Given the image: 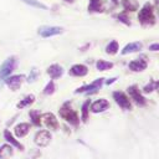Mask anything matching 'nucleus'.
<instances>
[{"instance_id": "obj_5", "label": "nucleus", "mask_w": 159, "mask_h": 159, "mask_svg": "<svg viewBox=\"0 0 159 159\" xmlns=\"http://www.w3.org/2000/svg\"><path fill=\"white\" fill-rule=\"evenodd\" d=\"M51 139H52L51 133L48 130L42 129V130H40V132L36 133V135L34 138V142H35V144L37 147H46V145H48V143L51 142Z\"/></svg>"}, {"instance_id": "obj_1", "label": "nucleus", "mask_w": 159, "mask_h": 159, "mask_svg": "<svg viewBox=\"0 0 159 159\" xmlns=\"http://www.w3.org/2000/svg\"><path fill=\"white\" fill-rule=\"evenodd\" d=\"M138 20L140 24L145 25V26H152L155 24V15H154V10H153V6L150 4H145L139 14H138Z\"/></svg>"}, {"instance_id": "obj_2", "label": "nucleus", "mask_w": 159, "mask_h": 159, "mask_svg": "<svg viewBox=\"0 0 159 159\" xmlns=\"http://www.w3.org/2000/svg\"><path fill=\"white\" fill-rule=\"evenodd\" d=\"M60 114L63 119H66L70 124L72 125H78L80 123V118H78V114L71 108V106L68 103H65L61 108H60Z\"/></svg>"}, {"instance_id": "obj_21", "label": "nucleus", "mask_w": 159, "mask_h": 159, "mask_svg": "<svg viewBox=\"0 0 159 159\" xmlns=\"http://www.w3.org/2000/svg\"><path fill=\"white\" fill-rule=\"evenodd\" d=\"M113 67V63L109 62V61H104V60H98L96 62V68L98 71H106V70H109Z\"/></svg>"}, {"instance_id": "obj_17", "label": "nucleus", "mask_w": 159, "mask_h": 159, "mask_svg": "<svg viewBox=\"0 0 159 159\" xmlns=\"http://www.w3.org/2000/svg\"><path fill=\"white\" fill-rule=\"evenodd\" d=\"M29 129H30V124L26 123V122H22V123H19V124L15 127L14 130H15V134L21 138V137H25V135L27 134Z\"/></svg>"}, {"instance_id": "obj_10", "label": "nucleus", "mask_w": 159, "mask_h": 159, "mask_svg": "<svg viewBox=\"0 0 159 159\" xmlns=\"http://www.w3.org/2000/svg\"><path fill=\"white\" fill-rule=\"evenodd\" d=\"M108 108H109V102L104 98H99L91 104V111L93 113H101V112L107 111Z\"/></svg>"}, {"instance_id": "obj_14", "label": "nucleus", "mask_w": 159, "mask_h": 159, "mask_svg": "<svg viewBox=\"0 0 159 159\" xmlns=\"http://www.w3.org/2000/svg\"><path fill=\"white\" fill-rule=\"evenodd\" d=\"M47 73L52 80H57L63 75V68H62V66H60L57 63H53L47 68Z\"/></svg>"}, {"instance_id": "obj_8", "label": "nucleus", "mask_w": 159, "mask_h": 159, "mask_svg": "<svg viewBox=\"0 0 159 159\" xmlns=\"http://www.w3.org/2000/svg\"><path fill=\"white\" fill-rule=\"evenodd\" d=\"M41 125H46L47 128L55 130L58 128V123H57V119L55 117L53 113H45L43 116H41Z\"/></svg>"}, {"instance_id": "obj_20", "label": "nucleus", "mask_w": 159, "mask_h": 159, "mask_svg": "<svg viewBox=\"0 0 159 159\" xmlns=\"http://www.w3.org/2000/svg\"><path fill=\"white\" fill-rule=\"evenodd\" d=\"M29 117H30L31 122H32L35 125H41V113H40V111H36V109L30 111Z\"/></svg>"}, {"instance_id": "obj_13", "label": "nucleus", "mask_w": 159, "mask_h": 159, "mask_svg": "<svg viewBox=\"0 0 159 159\" xmlns=\"http://www.w3.org/2000/svg\"><path fill=\"white\" fill-rule=\"evenodd\" d=\"M129 70L134 71V72H140V71H144L147 68V61H144L143 58H137V60H133L129 62Z\"/></svg>"}, {"instance_id": "obj_28", "label": "nucleus", "mask_w": 159, "mask_h": 159, "mask_svg": "<svg viewBox=\"0 0 159 159\" xmlns=\"http://www.w3.org/2000/svg\"><path fill=\"white\" fill-rule=\"evenodd\" d=\"M55 89H56V87H55V83H53V81H50V82L46 84V87L43 88V94H46V96H50V94H52V93L55 92Z\"/></svg>"}, {"instance_id": "obj_15", "label": "nucleus", "mask_w": 159, "mask_h": 159, "mask_svg": "<svg viewBox=\"0 0 159 159\" xmlns=\"http://www.w3.org/2000/svg\"><path fill=\"white\" fill-rule=\"evenodd\" d=\"M4 137H5V139H6V142H9L10 144H12L14 147H16L17 149H20V150H24V145L10 133V130L9 129H5L4 130Z\"/></svg>"}, {"instance_id": "obj_18", "label": "nucleus", "mask_w": 159, "mask_h": 159, "mask_svg": "<svg viewBox=\"0 0 159 159\" xmlns=\"http://www.w3.org/2000/svg\"><path fill=\"white\" fill-rule=\"evenodd\" d=\"M103 10H104V7H103L102 0H91L89 1L88 11H91V12H101Z\"/></svg>"}, {"instance_id": "obj_22", "label": "nucleus", "mask_w": 159, "mask_h": 159, "mask_svg": "<svg viewBox=\"0 0 159 159\" xmlns=\"http://www.w3.org/2000/svg\"><path fill=\"white\" fill-rule=\"evenodd\" d=\"M118 48H119L118 42H117L116 40H113V41H111V42L106 46V52H107L108 55H116V53L118 52Z\"/></svg>"}, {"instance_id": "obj_29", "label": "nucleus", "mask_w": 159, "mask_h": 159, "mask_svg": "<svg viewBox=\"0 0 159 159\" xmlns=\"http://www.w3.org/2000/svg\"><path fill=\"white\" fill-rule=\"evenodd\" d=\"M122 4H123V6H124L127 10L133 11V10H135V9H137V5H135V4H132V2H130V1H128V0H122Z\"/></svg>"}, {"instance_id": "obj_33", "label": "nucleus", "mask_w": 159, "mask_h": 159, "mask_svg": "<svg viewBox=\"0 0 159 159\" xmlns=\"http://www.w3.org/2000/svg\"><path fill=\"white\" fill-rule=\"evenodd\" d=\"M65 1H68V2H72L73 0H65Z\"/></svg>"}, {"instance_id": "obj_12", "label": "nucleus", "mask_w": 159, "mask_h": 159, "mask_svg": "<svg viewBox=\"0 0 159 159\" xmlns=\"http://www.w3.org/2000/svg\"><path fill=\"white\" fill-rule=\"evenodd\" d=\"M68 73L71 76H75V77H83L88 73V67L84 65H73L70 68Z\"/></svg>"}, {"instance_id": "obj_24", "label": "nucleus", "mask_w": 159, "mask_h": 159, "mask_svg": "<svg viewBox=\"0 0 159 159\" xmlns=\"http://www.w3.org/2000/svg\"><path fill=\"white\" fill-rule=\"evenodd\" d=\"M21 1H24L25 4H27V5L32 6V7H36V9H43V10H47L48 9L45 4H42L39 0H21Z\"/></svg>"}, {"instance_id": "obj_31", "label": "nucleus", "mask_w": 159, "mask_h": 159, "mask_svg": "<svg viewBox=\"0 0 159 159\" xmlns=\"http://www.w3.org/2000/svg\"><path fill=\"white\" fill-rule=\"evenodd\" d=\"M158 50H159V43H157V42L149 46V51H158Z\"/></svg>"}, {"instance_id": "obj_11", "label": "nucleus", "mask_w": 159, "mask_h": 159, "mask_svg": "<svg viewBox=\"0 0 159 159\" xmlns=\"http://www.w3.org/2000/svg\"><path fill=\"white\" fill-rule=\"evenodd\" d=\"M24 80H25V75H15V76H10L9 78L6 77L5 78V82H6V84L10 88L16 89V88H19L21 86V83H22Z\"/></svg>"}, {"instance_id": "obj_6", "label": "nucleus", "mask_w": 159, "mask_h": 159, "mask_svg": "<svg viewBox=\"0 0 159 159\" xmlns=\"http://www.w3.org/2000/svg\"><path fill=\"white\" fill-rule=\"evenodd\" d=\"M113 98H114V101L117 102V104L120 108H123V109H132V104L129 102V98H128V96L124 92L114 91L113 92Z\"/></svg>"}, {"instance_id": "obj_9", "label": "nucleus", "mask_w": 159, "mask_h": 159, "mask_svg": "<svg viewBox=\"0 0 159 159\" xmlns=\"http://www.w3.org/2000/svg\"><path fill=\"white\" fill-rule=\"evenodd\" d=\"M102 83H103V78H98V80L93 81V82L89 83V84H84V86H82V87H78L75 92H76V93H84V92H86V93H92V92H94L96 89L101 88Z\"/></svg>"}, {"instance_id": "obj_27", "label": "nucleus", "mask_w": 159, "mask_h": 159, "mask_svg": "<svg viewBox=\"0 0 159 159\" xmlns=\"http://www.w3.org/2000/svg\"><path fill=\"white\" fill-rule=\"evenodd\" d=\"M39 76H40V71H39L36 67H34V68L31 70V72H30V76L27 77V82H29V83L35 82V81L39 78Z\"/></svg>"}, {"instance_id": "obj_25", "label": "nucleus", "mask_w": 159, "mask_h": 159, "mask_svg": "<svg viewBox=\"0 0 159 159\" xmlns=\"http://www.w3.org/2000/svg\"><path fill=\"white\" fill-rule=\"evenodd\" d=\"M89 104H91V102H89V99H87L83 104H82V122H87V119H88V108H89Z\"/></svg>"}, {"instance_id": "obj_3", "label": "nucleus", "mask_w": 159, "mask_h": 159, "mask_svg": "<svg viewBox=\"0 0 159 159\" xmlns=\"http://www.w3.org/2000/svg\"><path fill=\"white\" fill-rule=\"evenodd\" d=\"M16 67V58L15 57H9L6 58L2 65L0 66V81L5 80L9 75H11V72L15 70Z\"/></svg>"}, {"instance_id": "obj_7", "label": "nucleus", "mask_w": 159, "mask_h": 159, "mask_svg": "<svg viewBox=\"0 0 159 159\" xmlns=\"http://www.w3.org/2000/svg\"><path fill=\"white\" fill-rule=\"evenodd\" d=\"M39 35L41 37H51V36H56L63 32V29L60 26H41L37 30Z\"/></svg>"}, {"instance_id": "obj_32", "label": "nucleus", "mask_w": 159, "mask_h": 159, "mask_svg": "<svg viewBox=\"0 0 159 159\" xmlns=\"http://www.w3.org/2000/svg\"><path fill=\"white\" fill-rule=\"evenodd\" d=\"M116 80H117V78H111V80H107V82H106V83H107V84H111V83H113Z\"/></svg>"}, {"instance_id": "obj_30", "label": "nucleus", "mask_w": 159, "mask_h": 159, "mask_svg": "<svg viewBox=\"0 0 159 159\" xmlns=\"http://www.w3.org/2000/svg\"><path fill=\"white\" fill-rule=\"evenodd\" d=\"M117 19L119 20V21H122V22H124L125 25H130V20H129V17H128V15H125L124 12L123 14H119L118 16H117Z\"/></svg>"}, {"instance_id": "obj_4", "label": "nucleus", "mask_w": 159, "mask_h": 159, "mask_svg": "<svg viewBox=\"0 0 159 159\" xmlns=\"http://www.w3.org/2000/svg\"><path fill=\"white\" fill-rule=\"evenodd\" d=\"M127 92H128V94H130V97L133 98V101L135 102L137 106H139V107H144V106H145L147 99H145V97L142 94V92H140V89L138 88L137 84L129 86V87L127 88Z\"/></svg>"}, {"instance_id": "obj_16", "label": "nucleus", "mask_w": 159, "mask_h": 159, "mask_svg": "<svg viewBox=\"0 0 159 159\" xmlns=\"http://www.w3.org/2000/svg\"><path fill=\"white\" fill-rule=\"evenodd\" d=\"M142 43L140 42H129L124 46V48L122 50V55H128L130 52H137L139 50H142Z\"/></svg>"}, {"instance_id": "obj_26", "label": "nucleus", "mask_w": 159, "mask_h": 159, "mask_svg": "<svg viewBox=\"0 0 159 159\" xmlns=\"http://www.w3.org/2000/svg\"><path fill=\"white\" fill-rule=\"evenodd\" d=\"M159 87V82L158 81H150L145 87H144V92L145 93H150V92H153V91H155L157 88Z\"/></svg>"}, {"instance_id": "obj_19", "label": "nucleus", "mask_w": 159, "mask_h": 159, "mask_svg": "<svg viewBox=\"0 0 159 159\" xmlns=\"http://www.w3.org/2000/svg\"><path fill=\"white\" fill-rule=\"evenodd\" d=\"M12 154V148L10 144H2L0 147V159H7Z\"/></svg>"}, {"instance_id": "obj_23", "label": "nucleus", "mask_w": 159, "mask_h": 159, "mask_svg": "<svg viewBox=\"0 0 159 159\" xmlns=\"http://www.w3.org/2000/svg\"><path fill=\"white\" fill-rule=\"evenodd\" d=\"M35 102V96L34 94H29V96H26L22 101H20L19 103H17V108H25V107H27L29 104H32Z\"/></svg>"}]
</instances>
